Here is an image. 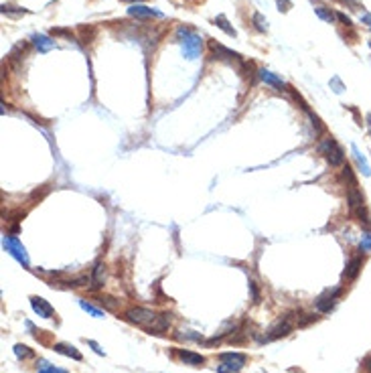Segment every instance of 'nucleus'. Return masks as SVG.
Listing matches in <instances>:
<instances>
[{
	"label": "nucleus",
	"mask_w": 371,
	"mask_h": 373,
	"mask_svg": "<svg viewBox=\"0 0 371 373\" xmlns=\"http://www.w3.org/2000/svg\"><path fill=\"white\" fill-rule=\"evenodd\" d=\"M177 37L181 41V45H183V53L187 59H195V57H199L201 55V49H203V41L197 33H193L185 27H179L177 31Z\"/></svg>",
	"instance_id": "nucleus-1"
},
{
	"label": "nucleus",
	"mask_w": 371,
	"mask_h": 373,
	"mask_svg": "<svg viewBox=\"0 0 371 373\" xmlns=\"http://www.w3.org/2000/svg\"><path fill=\"white\" fill-rule=\"evenodd\" d=\"M317 150L320 152V155L329 160V164L331 166H341V164H345V150L337 144V140L335 138H331V136H326L324 140H320L318 142V146H317Z\"/></svg>",
	"instance_id": "nucleus-2"
},
{
	"label": "nucleus",
	"mask_w": 371,
	"mask_h": 373,
	"mask_svg": "<svg viewBox=\"0 0 371 373\" xmlns=\"http://www.w3.org/2000/svg\"><path fill=\"white\" fill-rule=\"evenodd\" d=\"M2 248L18 262V264H23L25 268H29L31 266V262H29V254H27V250H25V246L20 244V241L16 239V237H6L4 235V239H2Z\"/></svg>",
	"instance_id": "nucleus-3"
},
{
	"label": "nucleus",
	"mask_w": 371,
	"mask_h": 373,
	"mask_svg": "<svg viewBox=\"0 0 371 373\" xmlns=\"http://www.w3.org/2000/svg\"><path fill=\"white\" fill-rule=\"evenodd\" d=\"M343 294V288H333V290H324L318 298H317V311L320 313H331L335 309L337 298Z\"/></svg>",
	"instance_id": "nucleus-4"
},
{
	"label": "nucleus",
	"mask_w": 371,
	"mask_h": 373,
	"mask_svg": "<svg viewBox=\"0 0 371 373\" xmlns=\"http://www.w3.org/2000/svg\"><path fill=\"white\" fill-rule=\"evenodd\" d=\"M126 319L134 324H142V326H148L152 320L157 319V315L148 311V309H140V306H134V309H128L126 311Z\"/></svg>",
	"instance_id": "nucleus-5"
},
{
	"label": "nucleus",
	"mask_w": 371,
	"mask_h": 373,
	"mask_svg": "<svg viewBox=\"0 0 371 373\" xmlns=\"http://www.w3.org/2000/svg\"><path fill=\"white\" fill-rule=\"evenodd\" d=\"M219 359H221V363L223 365H219V367H229L231 371H239V369H242L244 365H246V355L244 353H221L219 355Z\"/></svg>",
	"instance_id": "nucleus-6"
},
{
	"label": "nucleus",
	"mask_w": 371,
	"mask_h": 373,
	"mask_svg": "<svg viewBox=\"0 0 371 373\" xmlns=\"http://www.w3.org/2000/svg\"><path fill=\"white\" fill-rule=\"evenodd\" d=\"M31 306H33V311L43 319H53V315H55L53 306L41 296H31Z\"/></svg>",
	"instance_id": "nucleus-7"
},
{
	"label": "nucleus",
	"mask_w": 371,
	"mask_h": 373,
	"mask_svg": "<svg viewBox=\"0 0 371 373\" xmlns=\"http://www.w3.org/2000/svg\"><path fill=\"white\" fill-rule=\"evenodd\" d=\"M168 326H170V315H159L155 320H152V322L146 326V331H148L150 335H160V333L166 331Z\"/></svg>",
	"instance_id": "nucleus-8"
},
{
	"label": "nucleus",
	"mask_w": 371,
	"mask_h": 373,
	"mask_svg": "<svg viewBox=\"0 0 371 373\" xmlns=\"http://www.w3.org/2000/svg\"><path fill=\"white\" fill-rule=\"evenodd\" d=\"M292 331V324L288 322V319H284V320H278L272 328H270V335L266 337V341H272V339H278V337H284V335H288Z\"/></svg>",
	"instance_id": "nucleus-9"
},
{
	"label": "nucleus",
	"mask_w": 371,
	"mask_h": 373,
	"mask_svg": "<svg viewBox=\"0 0 371 373\" xmlns=\"http://www.w3.org/2000/svg\"><path fill=\"white\" fill-rule=\"evenodd\" d=\"M363 193L357 189V185H351L347 189V203H349V207H351L353 211L357 209V207H363Z\"/></svg>",
	"instance_id": "nucleus-10"
},
{
	"label": "nucleus",
	"mask_w": 371,
	"mask_h": 373,
	"mask_svg": "<svg viewBox=\"0 0 371 373\" xmlns=\"http://www.w3.org/2000/svg\"><path fill=\"white\" fill-rule=\"evenodd\" d=\"M128 14L138 16V18H152V16H162L159 10L150 8V6H142V4H132L128 8Z\"/></svg>",
	"instance_id": "nucleus-11"
},
{
	"label": "nucleus",
	"mask_w": 371,
	"mask_h": 373,
	"mask_svg": "<svg viewBox=\"0 0 371 373\" xmlns=\"http://www.w3.org/2000/svg\"><path fill=\"white\" fill-rule=\"evenodd\" d=\"M361 268H363V260L361 258H351L349 260V264H347V268H345V272H343V276L347 280H355L359 276Z\"/></svg>",
	"instance_id": "nucleus-12"
},
{
	"label": "nucleus",
	"mask_w": 371,
	"mask_h": 373,
	"mask_svg": "<svg viewBox=\"0 0 371 373\" xmlns=\"http://www.w3.org/2000/svg\"><path fill=\"white\" fill-rule=\"evenodd\" d=\"M177 355H179V359H181L183 363H187V365H203V363H205V357L199 355V353H193V351L181 349Z\"/></svg>",
	"instance_id": "nucleus-13"
},
{
	"label": "nucleus",
	"mask_w": 371,
	"mask_h": 373,
	"mask_svg": "<svg viewBox=\"0 0 371 373\" xmlns=\"http://www.w3.org/2000/svg\"><path fill=\"white\" fill-rule=\"evenodd\" d=\"M209 45H211V49L217 53V57H219V59H223V61H239V55H237V53H233V51L225 49L223 45H219V43L211 41Z\"/></svg>",
	"instance_id": "nucleus-14"
},
{
	"label": "nucleus",
	"mask_w": 371,
	"mask_h": 373,
	"mask_svg": "<svg viewBox=\"0 0 371 373\" xmlns=\"http://www.w3.org/2000/svg\"><path fill=\"white\" fill-rule=\"evenodd\" d=\"M55 351H57V353L59 355H65V357H73L75 361H81L83 357H81V353H79V351L73 347V345H65V343H57L55 347H53Z\"/></svg>",
	"instance_id": "nucleus-15"
},
{
	"label": "nucleus",
	"mask_w": 371,
	"mask_h": 373,
	"mask_svg": "<svg viewBox=\"0 0 371 373\" xmlns=\"http://www.w3.org/2000/svg\"><path fill=\"white\" fill-rule=\"evenodd\" d=\"M33 41H35V45H37V49H39L41 53H47V51H51V49L55 47V41H51V39L45 37V35H35Z\"/></svg>",
	"instance_id": "nucleus-16"
},
{
	"label": "nucleus",
	"mask_w": 371,
	"mask_h": 373,
	"mask_svg": "<svg viewBox=\"0 0 371 373\" xmlns=\"http://www.w3.org/2000/svg\"><path fill=\"white\" fill-rule=\"evenodd\" d=\"M104 278H106V266L102 262L94 266V274H92V282H94V288H102L104 286Z\"/></svg>",
	"instance_id": "nucleus-17"
},
{
	"label": "nucleus",
	"mask_w": 371,
	"mask_h": 373,
	"mask_svg": "<svg viewBox=\"0 0 371 373\" xmlns=\"http://www.w3.org/2000/svg\"><path fill=\"white\" fill-rule=\"evenodd\" d=\"M260 79L262 81H266V83H270V85H274V87H284V81H282L278 75H274V73H270L268 69H260Z\"/></svg>",
	"instance_id": "nucleus-18"
},
{
	"label": "nucleus",
	"mask_w": 371,
	"mask_h": 373,
	"mask_svg": "<svg viewBox=\"0 0 371 373\" xmlns=\"http://www.w3.org/2000/svg\"><path fill=\"white\" fill-rule=\"evenodd\" d=\"M37 371H39V373H65V369H57V367H53V365H51L49 361H45V359H39Z\"/></svg>",
	"instance_id": "nucleus-19"
},
{
	"label": "nucleus",
	"mask_w": 371,
	"mask_h": 373,
	"mask_svg": "<svg viewBox=\"0 0 371 373\" xmlns=\"http://www.w3.org/2000/svg\"><path fill=\"white\" fill-rule=\"evenodd\" d=\"M353 148V155H355V159H357V162H359V166H361V170H363V174H367V177H369V174H371V166L367 164V160H365V157L361 155V152H359V148L353 144L351 146Z\"/></svg>",
	"instance_id": "nucleus-20"
},
{
	"label": "nucleus",
	"mask_w": 371,
	"mask_h": 373,
	"mask_svg": "<svg viewBox=\"0 0 371 373\" xmlns=\"http://www.w3.org/2000/svg\"><path fill=\"white\" fill-rule=\"evenodd\" d=\"M215 25L217 27H219L221 31H225L229 37H235V31H233V27H229V23H227V18L223 16V14H219V16H217L215 18Z\"/></svg>",
	"instance_id": "nucleus-21"
},
{
	"label": "nucleus",
	"mask_w": 371,
	"mask_h": 373,
	"mask_svg": "<svg viewBox=\"0 0 371 373\" xmlns=\"http://www.w3.org/2000/svg\"><path fill=\"white\" fill-rule=\"evenodd\" d=\"M79 306H81V309H83L85 313H90L92 317H96V319H102V317H104V313H102L100 309H96V306H94V304H90V302H85V300H79Z\"/></svg>",
	"instance_id": "nucleus-22"
},
{
	"label": "nucleus",
	"mask_w": 371,
	"mask_h": 373,
	"mask_svg": "<svg viewBox=\"0 0 371 373\" xmlns=\"http://www.w3.org/2000/svg\"><path fill=\"white\" fill-rule=\"evenodd\" d=\"M315 12H317V14H318L322 20H326V23H333V20H335V14H333L331 10H326L324 6H317V8H315Z\"/></svg>",
	"instance_id": "nucleus-23"
},
{
	"label": "nucleus",
	"mask_w": 371,
	"mask_h": 373,
	"mask_svg": "<svg viewBox=\"0 0 371 373\" xmlns=\"http://www.w3.org/2000/svg\"><path fill=\"white\" fill-rule=\"evenodd\" d=\"M254 25H256V29H258V31H262V33H264V31L268 29V23H266V18L262 16L260 12H254Z\"/></svg>",
	"instance_id": "nucleus-24"
},
{
	"label": "nucleus",
	"mask_w": 371,
	"mask_h": 373,
	"mask_svg": "<svg viewBox=\"0 0 371 373\" xmlns=\"http://www.w3.org/2000/svg\"><path fill=\"white\" fill-rule=\"evenodd\" d=\"M98 302L104 304L106 309H110V311H116V309H118V302H116V298H112V296H102V298H98Z\"/></svg>",
	"instance_id": "nucleus-25"
},
{
	"label": "nucleus",
	"mask_w": 371,
	"mask_h": 373,
	"mask_svg": "<svg viewBox=\"0 0 371 373\" xmlns=\"http://www.w3.org/2000/svg\"><path fill=\"white\" fill-rule=\"evenodd\" d=\"M359 250H361V252H371V233H369V231L363 235L361 244H359Z\"/></svg>",
	"instance_id": "nucleus-26"
},
{
	"label": "nucleus",
	"mask_w": 371,
	"mask_h": 373,
	"mask_svg": "<svg viewBox=\"0 0 371 373\" xmlns=\"http://www.w3.org/2000/svg\"><path fill=\"white\" fill-rule=\"evenodd\" d=\"M14 353H16V357H31V349L29 347H25V345H16L14 347Z\"/></svg>",
	"instance_id": "nucleus-27"
},
{
	"label": "nucleus",
	"mask_w": 371,
	"mask_h": 373,
	"mask_svg": "<svg viewBox=\"0 0 371 373\" xmlns=\"http://www.w3.org/2000/svg\"><path fill=\"white\" fill-rule=\"evenodd\" d=\"M276 4H278V8H280L282 12H286V10L290 8V2H288V0H276Z\"/></svg>",
	"instance_id": "nucleus-28"
},
{
	"label": "nucleus",
	"mask_w": 371,
	"mask_h": 373,
	"mask_svg": "<svg viewBox=\"0 0 371 373\" xmlns=\"http://www.w3.org/2000/svg\"><path fill=\"white\" fill-rule=\"evenodd\" d=\"M250 290H252L254 302H260V294H258V288H256V282H250Z\"/></svg>",
	"instance_id": "nucleus-29"
},
{
	"label": "nucleus",
	"mask_w": 371,
	"mask_h": 373,
	"mask_svg": "<svg viewBox=\"0 0 371 373\" xmlns=\"http://www.w3.org/2000/svg\"><path fill=\"white\" fill-rule=\"evenodd\" d=\"M337 18H339V20H343L345 25H351V18H349L347 14H343V12H337Z\"/></svg>",
	"instance_id": "nucleus-30"
},
{
	"label": "nucleus",
	"mask_w": 371,
	"mask_h": 373,
	"mask_svg": "<svg viewBox=\"0 0 371 373\" xmlns=\"http://www.w3.org/2000/svg\"><path fill=\"white\" fill-rule=\"evenodd\" d=\"M361 23L371 29V14H363V16H361Z\"/></svg>",
	"instance_id": "nucleus-31"
},
{
	"label": "nucleus",
	"mask_w": 371,
	"mask_h": 373,
	"mask_svg": "<svg viewBox=\"0 0 371 373\" xmlns=\"http://www.w3.org/2000/svg\"><path fill=\"white\" fill-rule=\"evenodd\" d=\"M363 367H365V369H367V371H369V373H371V355H369V357H365V359H363Z\"/></svg>",
	"instance_id": "nucleus-32"
},
{
	"label": "nucleus",
	"mask_w": 371,
	"mask_h": 373,
	"mask_svg": "<svg viewBox=\"0 0 371 373\" xmlns=\"http://www.w3.org/2000/svg\"><path fill=\"white\" fill-rule=\"evenodd\" d=\"M90 345H92V347H94V349H96V353H98V355H104V351H102V349H100V345H98V343H96V341H90Z\"/></svg>",
	"instance_id": "nucleus-33"
},
{
	"label": "nucleus",
	"mask_w": 371,
	"mask_h": 373,
	"mask_svg": "<svg viewBox=\"0 0 371 373\" xmlns=\"http://www.w3.org/2000/svg\"><path fill=\"white\" fill-rule=\"evenodd\" d=\"M367 122H369V128H371V116H367Z\"/></svg>",
	"instance_id": "nucleus-34"
},
{
	"label": "nucleus",
	"mask_w": 371,
	"mask_h": 373,
	"mask_svg": "<svg viewBox=\"0 0 371 373\" xmlns=\"http://www.w3.org/2000/svg\"><path fill=\"white\" fill-rule=\"evenodd\" d=\"M124 2H132V0H124Z\"/></svg>",
	"instance_id": "nucleus-35"
},
{
	"label": "nucleus",
	"mask_w": 371,
	"mask_h": 373,
	"mask_svg": "<svg viewBox=\"0 0 371 373\" xmlns=\"http://www.w3.org/2000/svg\"><path fill=\"white\" fill-rule=\"evenodd\" d=\"M369 47H371V43H369Z\"/></svg>",
	"instance_id": "nucleus-36"
}]
</instances>
